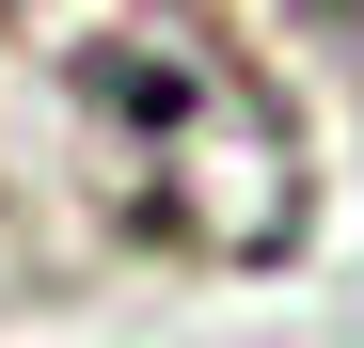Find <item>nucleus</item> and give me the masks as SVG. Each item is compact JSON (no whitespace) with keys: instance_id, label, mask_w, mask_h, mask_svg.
<instances>
[{"instance_id":"f257e3e1","label":"nucleus","mask_w":364,"mask_h":348,"mask_svg":"<svg viewBox=\"0 0 364 348\" xmlns=\"http://www.w3.org/2000/svg\"><path fill=\"white\" fill-rule=\"evenodd\" d=\"M64 95L95 111L111 206H127L159 254H206V269H285L301 254V222H317L301 111L237 64L206 16H111V32H80Z\"/></svg>"},{"instance_id":"f03ea898","label":"nucleus","mask_w":364,"mask_h":348,"mask_svg":"<svg viewBox=\"0 0 364 348\" xmlns=\"http://www.w3.org/2000/svg\"><path fill=\"white\" fill-rule=\"evenodd\" d=\"M301 32H333L348 64H364V0H301Z\"/></svg>"}]
</instances>
